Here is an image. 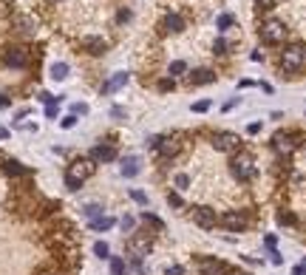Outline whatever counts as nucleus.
Listing matches in <instances>:
<instances>
[{"mask_svg":"<svg viewBox=\"0 0 306 275\" xmlns=\"http://www.w3.org/2000/svg\"><path fill=\"white\" fill-rule=\"evenodd\" d=\"M230 173L236 176L238 182H249V179H255V162H252V156H247V153L233 156V162H230Z\"/></svg>","mask_w":306,"mask_h":275,"instance_id":"nucleus-1","label":"nucleus"},{"mask_svg":"<svg viewBox=\"0 0 306 275\" xmlns=\"http://www.w3.org/2000/svg\"><path fill=\"white\" fill-rule=\"evenodd\" d=\"M261 40L264 43H283L286 40V26L281 23V20H275V17H270V20H264V26H261Z\"/></svg>","mask_w":306,"mask_h":275,"instance_id":"nucleus-2","label":"nucleus"},{"mask_svg":"<svg viewBox=\"0 0 306 275\" xmlns=\"http://www.w3.org/2000/svg\"><path fill=\"white\" fill-rule=\"evenodd\" d=\"M304 60H306V48L295 43V46H286V48H283L281 66H283V71H298L301 66H304Z\"/></svg>","mask_w":306,"mask_h":275,"instance_id":"nucleus-3","label":"nucleus"},{"mask_svg":"<svg viewBox=\"0 0 306 275\" xmlns=\"http://www.w3.org/2000/svg\"><path fill=\"white\" fill-rule=\"evenodd\" d=\"M199 273L202 275H233V267L218 258H199Z\"/></svg>","mask_w":306,"mask_h":275,"instance_id":"nucleus-4","label":"nucleus"},{"mask_svg":"<svg viewBox=\"0 0 306 275\" xmlns=\"http://www.w3.org/2000/svg\"><path fill=\"white\" fill-rule=\"evenodd\" d=\"M238 145H241L238 134H230V131H221L213 137V148L221 150V153H233V150H238Z\"/></svg>","mask_w":306,"mask_h":275,"instance_id":"nucleus-5","label":"nucleus"},{"mask_svg":"<svg viewBox=\"0 0 306 275\" xmlns=\"http://www.w3.org/2000/svg\"><path fill=\"white\" fill-rule=\"evenodd\" d=\"M3 63L9 66V69H26L29 66V51L20 46L14 48H6V54H3Z\"/></svg>","mask_w":306,"mask_h":275,"instance_id":"nucleus-6","label":"nucleus"},{"mask_svg":"<svg viewBox=\"0 0 306 275\" xmlns=\"http://www.w3.org/2000/svg\"><path fill=\"white\" fill-rule=\"evenodd\" d=\"M193 221H196L202 230H213L215 224H218V216H215L213 207H196V210H193Z\"/></svg>","mask_w":306,"mask_h":275,"instance_id":"nucleus-7","label":"nucleus"},{"mask_svg":"<svg viewBox=\"0 0 306 275\" xmlns=\"http://www.w3.org/2000/svg\"><path fill=\"white\" fill-rule=\"evenodd\" d=\"M221 224L230 233H241V230H247V216L244 213H236V210H227L224 216H221Z\"/></svg>","mask_w":306,"mask_h":275,"instance_id":"nucleus-8","label":"nucleus"},{"mask_svg":"<svg viewBox=\"0 0 306 275\" xmlns=\"http://www.w3.org/2000/svg\"><path fill=\"white\" fill-rule=\"evenodd\" d=\"M272 148L278 150L281 156H289V153L295 150V142H292L289 134H275V137H272Z\"/></svg>","mask_w":306,"mask_h":275,"instance_id":"nucleus-9","label":"nucleus"},{"mask_svg":"<svg viewBox=\"0 0 306 275\" xmlns=\"http://www.w3.org/2000/svg\"><path fill=\"white\" fill-rule=\"evenodd\" d=\"M116 159V148L113 145H97L91 148V162H113Z\"/></svg>","mask_w":306,"mask_h":275,"instance_id":"nucleus-10","label":"nucleus"},{"mask_svg":"<svg viewBox=\"0 0 306 275\" xmlns=\"http://www.w3.org/2000/svg\"><path fill=\"white\" fill-rule=\"evenodd\" d=\"M82 48H85L88 54H94V57H100V54L108 51V43H105L102 37H85V40H82Z\"/></svg>","mask_w":306,"mask_h":275,"instance_id":"nucleus-11","label":"nucleus"},{"mask_svg":"<svg viewBox=\"0 0 306 275\" xmlns=\"http://www.w3.org/2000/svg\"><path fill=\"white\" fill-rule=\"evenodd\" d=\"M91 173H94V162H74V168H71V171H68V176H74V179H79V182H82V179H88Z\"/></svg>","mask_w":306,"mask_h":275,"instance_id":"nucleus-12","label":"nucleus"},{"mask_svg":"<svg viewBox=\"0 0 306 275\" xmlns=\"http://www.w3.org/2000/svg\"><path fill=\"white\" fill-rule=\"evenodd\" d=\"M159 153L162 156H176L179 153V139L176 137H162V142H159Z\"/></svg>","mask_w":306,"mask_h":275,"instance_id":"nucleus-13","label":"nucleus"},{"mask_svg":"<svg viewBox=\"0 0 306 275\" xmlns=\"http://www.w3.org/2000/svg\"><path fill=\"white\" fill-rule=\"evenodd\" d=\"M125 179H134L136 173H139V156H125L122 159V168H119Z\"/></svg>","mask_w":306,"mask_h":275,"instance_id":"nucleus-14","label":"nucleus"},{"mask_svg":"<svg viewBox=\"0 0 306 275\" xmlns=\"http://www.w3.org/2000/svg\"><path fill=\"white\" fill-rule=\"evenodd\" d=\"M125 82H128V74H125V71H116V74H113L111 80H108L105 85H102V91H105V94H111V91H119V88H122Z\"/></svg>","mask_w":306,"mask_h":275,"instance_id":"nucleus-15","label":"nucleus"},{"mask_svg":"<svg viewBox=\"0 0 306 275\" xmlns=\"http://www.w3.org/2000/svg\"><path fill=\"white\" fill-rule=\"evenodd\" d=\"M215 80V74L210 69H202V71H193L190 74V82L193 85H210V82Z\"/></svg>","mask_w":306,"mask_h":275,"instance_id":"nucleus-16","label":"nucleus"},{"mask_svg":"<svg viewBox=\"0 0 306 275\" xmlns=\"http://www.w3.org/2000/svg\"><path fill=\"white\" fill-rule=\"evenodd\" d=\"M113 224H116V218H111V216L91 218V230H94V233H105V230H111Z\"/></svg>","mask_w":306,"mask_h":275,"instance_id":"nucleus-17","label":"nucleus"},{"mask_svg":"<svg viewBox=\"0 0 306 275\" xmlns=\"http://www.w3.org/2000/svg\"><path fill=\"white\" fill-rule=\"evenodd\" d=\"M3 171H6V176H14V179H17V176H26L29 168H23L20 162H14V159H6L3 162Z\"/></svg>","mask_w":306,"mask_h":275,"instance_id":"nucleus-18","label":"nucleus"},{"mask_svg":"<svg viewBox=\"0 0 306 275\" xmlns=\"http://www.w3.org/2000/svg\"><path fill=\"white\" fill-rule=\"evenodd\" d=\"M181 29H184V20H181L179 14H168V17H165V32H173V34H176Z\"/></svg>","mask_w":306,"mask_h":275,"instance_id":"nucleus-19","label":"nucleus"},{"mask_svg":"<svg viewBox=\"0 0 306 275\" xmlns=\"http://www.w3.org/2000/svg\"><path fill=\"white\" fill-rule=\"evenodd\" d=\"M66 77H68V63H54V66H51V80L63 82Z\"/></svg>","mask_w":306,"mask_h":275,"instance_id":"nucleus-20","label":"nucleus"},{"mask_svg":"<svg viewBox=\"0 0 306 275\" xmlns=\"http://www.w3.org/2000/svg\"><path fill=\"white\" fill-rule=\"evenodd\" d=\"M94 252H97V258H111V247L105 241H97L94 244Z\"/></svg>","mask_w":306,"mask_h":275,"instance_id":"nucleus-21","label":"nucleus"},{"mask_svg":"<svg viewBox=\"0 0 306 275\" xmlns=\"http://www.w3.org/2000/svg\"><path fill=\"white\" fill-rule=\"evenodd\" d=\"M111 273L113 275H125V273H128V267H125L122 258H111Z\"/></svg>","mask_w":306,"mask_h":275,"instance_id":"nucleus-22","label":"nucleus"},{"mask_svg":"<svg viewBox=\"0 0 306 275\" xmlns=\"http://www.w3.org/2000/svg\"><path fill=\"white\" fill-rule=\"evenodd\" d=\"M142 221H147V224H153V227H159V230L165 227V221H162L159 216H153V213H147V210L142 213Z\"/></svg>","mask_w":306,"mask_h":275,"instance_id":"nucleus-23","label":"nucleus"},{"mask_svg":"<svg viewBox=\"0 0 306 275\" xmlns=\"http://www.w3.org/2000/svg\"><path fill=\"white\" fill-rule=\"evenodd\" d=\"M82 213H85L88 218H100L102 216V207L100 205H85V207H82Z\"/></svg>","mask_w":306,"mask_h":275,"instance_id":"nucleus-24","label":"nucleus"},{"mask_svg":"<svg viewBox=\"0 0 306 275\" xmlns=\"http://www.w3.org/2000/svg\"><path fill=\"white\" fill-rule=\"evenodd\" d=\"M233 23H236V20H233V14H221V17H218V32H227Z\"/></svg>","mask_w":306,"mask_h":275,"instance_id":"nucleus-25","label":"nucleus"},{"mask_svg":"<svg viewBox=\"0 0 306 275\" xmlns=\"http://www.w3.org/2000/svg\"><path fill=\"white\" fill-rule=\"evenodd\" d=\"M184 71H187V63H181V60H176V63L170 66V74H173V77H179V74H184Z\"/></svg>","mask_w":306,"mask_h":275,"instance_id":"nucleus-26","label":"nucleus"},{"mask_svg":"<svg viewBox=\"0 0 306 275\" xmlns=\"http://www.w3.org/2000/svg\"><path fill=\"white\" fill-rule=\"evenodd\" d=\"M176 187H179V190H187V187H190V176H187V173H179V176H176Z\"/></svg>","mask_w":306,"mask_h":275,"instance_id":"nucleus-27","label":"nucleus"},{"mask_svg":"<svg viewBox=\"0 0 306 275\" xmlns=\"http://www.w3.org/2000/svg\"><path fill=\"white\" fill-rule=\"evenodd\" d=\"M66 187H68V190H79V187H82V182H79V179H74V176H68V173H66Z\"/></svg>","mask_w":306,"mask_h":275,"instance_id":"nucleus-28","label":"nucleus"},{"mask_svg":"<svg viewBox=\"0 0 306 275\" xmlns=\"http://www.w3.org/2000/svg\"><path fill=\"white\" fill-rule=\"evenodd\" d=\"M204 111H210V103L202 100V103H193V114H204Z\"/></svg>","mask_w":306,"mask_h":275,"instance_id":"nucleus-29","label":"nucleus"},{"mask_svg":"<svg viewBox=\"0 0 306 275\" xmlns=\"http://www.w3.org/2000/svg\"><path fill=\"white\" fill-rule=\"evenodd\" d=\"M119 224H122L125 233H131V230H134V224H136V218H134V216H125L122 221H119Z\"/></svg>","mask_w":306,"mask_h":275,"instance_id":"nucleus-30","label":"nucleus"},{"mask_svg":"<svg viewBox=\"0 0 306 275\" xmlns=\"http://www.w3.org/2000/svg\"><path fill=\"white\" fill-rule=\"evenodd\" d=\"M71 114H74V116H79V114H88V105H85V103H74Z\"/></svg>","mask_w":306,"mask_h":275,"instance_id":"nucleus-31","label":"nucleus"},{"mask_svg":"<svg viewBox=\"0 0 306 275\" xmlns=\"http://www.w3.org/2000/svg\"><path fill=\"white\" fill-rule=\"evenodd\" d=\"M60 125H63V128H74V125H77V116H74V114L63 116V122H60Z\"/></svg>","mask_w":306,"mask_h":275,"instance_id":"nucleus-32","label":"nucleus"},{"mask_svg":"<svg viewBox=\"0 0 306 275\" xmlns=\"http://www.w3.org/2000/svg\"><path fill=\"white\" fill-rule=\"evenodd\" d=\"M131 199H134V202H139V205H145V202H147V196L142 193V190H131Z\"/></svg>","mask_w":306,"mask_h":275,"instance_id":"nucleus-33","label":"nucleus"},{"mask_svg":"<svg viewBox=\"0 0 306 275\" xmlns=\"http://www.w3.org/2000/svg\"><path fill=\"white\" fill-rule=\"evenodd\" d=\"M278 221L281 224H295V216L292 213H278Z\"/></svg>","mask_w":306,"mask_h":275,"instance_id":"nucleus-34","label":"nucleus"},{"mask_svg":"<svg viewBox=\"0 0 306 275\" xmlns=\"http://www.w3.org/2000/svg\"><path fill=\"white\" fill-rule=\"evenodd\" d=\"M270 261H272V264H275V267H281V264H283V258H281V252H278V250H270Z\"/></svg>","mask_w":306,"mask_h":275,"instance_id":"nucleus-35","label":"nucleus"},{"mask_svg":"<svg viewBox=\"0 0 306 275\" xmlns=\"http://www.w3.org/2000/svg\"><path fill=\"white\" fill-rule=\"evenodd\" d=\"M165 275H184V267L173 264V267H168V270H165Z\"/></svg>","mask_w":306,"mask_h":275,"instance_id":"nucleus-36","label":"nucleus"},{"mask_svg":"<svg viewBox=\"0 0 306 275\" xmlns=\"http://www.w3.org/2000/svg\"><path fill=\"white\" fill-rule=\"evenodd\" d=\"M168 205H170V207H181V196H179V193H170V196H168Z\"/></svg>","mask_w":306,"mask_h":275,"instance_id":"nucleus-37","label":"nucleus"},{"mask_svg":"<svg viewBox=\"0 0 306 275\" xmlns=\"http://www.w3.org/2000/svg\"><path fill=\"white\" fill-rule=\"evenodd\" d=\"M215 54H227V40H215Z\"/></svg>","mask_w":306,"mask_h":275,"instance_id":"nucleus-38","label":"nucleus"},{"mask_svg":"<svg viewBox=\"0 0 306 275\" xmlns=\"http://www.w3.org/2000/svg\"><path fill=\"white\" fill-rule=\"evenodd\" d=\"M45 116H48V119H54V116H57V103L45 105Z\"/></svg>","mask_w":306,"mask_h":275,"instance_id":"nucleus-39","label":"nucleus"},{"mask_svg":"<svg viewBox=\"0 0 306 275\" xmlns=\"http://www.w3.org/2000/svg\"><path fill=\"white\" fill-rule=\"evenodd\" d=\"M159 142H162V137H150V139H147V148L156 150V148H159Z\"/></svg>","mask_w":306,"mask_h":275,"instance_id":"nucleus-40","label":"nucleus"},{"mask_svg":"<svg viewBox=\"0 0 306 275\" xmlns=\"http://www.w3.org/2000/svg\"><path fill=\"white\" fill-rule=\"evenodd\" d=\"M258 3V9H272V0H255Z\"/></svg>","mask_w":306,"mask_h":275,"instance_id":"nucleus-41","label":"nucleus"},{"mask_svg":"<svg viewBox=\"0 0 306 275\" xmlns=\"http://www.w3.org/2000/svg\"><path fill=\"white\" fill-rule=\"evenodd\" d=\"M295 275H306V261H304V264H298V267H295Z\"/></svg>","mask_w":306,"mask_h":275,"instance_id":"nucleus-42","label":"nucleus"},{"mask_svg":"<svg viewBox=\"0 0 306 275\" xmlns=\"http://www.w3.org/2000/svg\"><path fill=\"white\" fill-rule=\"evenodd\" d=\"M111 114H113V116H116V119H125V111H122V108H113Z\"/></svg>","mask_w":306,"mask_h":275,"instance_id":"nucleus-43","label":"nucleus"},{"mask_svg":"<svg viewBox=\"0 0 306 275\" xmlns=\"http://www.w3.org/2000/svg\"><path fill=\"white\" fill-rule=\"evenodd\" d=\"M247 131H249V134H258V131H261V122H252V125H249Z\"/></svg>","mask_w":306,"mask_h":275,"instance_id":"nucleus-44","label":"nucleus"},{"mask_svg":"<svg viewBox=\"0 0 306 275\" xmlns=\"http://www.w3.org/2000/svg\"><path fill=\"white\" fill-rule=\"evenodd\" d=\"M6 105H9V97H6V94H0V108H6Z\"/></svg>","mask_w":306,"mask_h":275,"instance_id":"nucleus-45","label":"nucleus"},{"mask_svg":"<svg viewBox=\"0 0 306 275\" xmlns=\"http://www.w3.org/2000/svg\"><path fill=\"white\" fill-rule=\"evenodd\" d=\"M0 139H9V131L6 128H0Z\"/></svg>","mask_w":306,"mask_h":275,"instance_id":"nucleus-46","label":"nucleus"},{"mask_svg":"<svg viewBox=\"0 0 306 275\" xmlns=\"http://www.w3.org/2000/svg\"><path fill=\"white\" fill-rule=\"evenodd\" d=\"M241 275H249V273H241Z\"/></svg>","mask_w":306,"mask_h":275,"instance_id":"nucleus-47","label":"nucleus"}]
</instances>
